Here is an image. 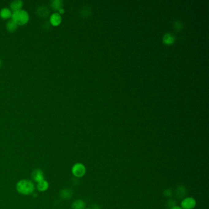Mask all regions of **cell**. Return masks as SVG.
<instances>
[{
    "mask_svg": "<svg viewBox=\"0 0 209 209\" xmlns=\"http://www.w3.org/2000/svg\"><path fill=\"white\" fill-rule=\"evenodd\" d=\"M90 209H101V207L97 205V204H93L92 206H91V208Z\"/></svg>",
    "mask_w": 209,
    "mask_h": 209,
    "instance_id": "ac0fdd59",
    "label": "cell"
},
{
    "mask_svg": "<svg viewBox=\"0 0 209 209\" xmlns=\"http://www.w3.org/2000/svg\"><path fill=\"white\" fill-rule=\"evenodd\" d=\"M52 6L53 7V8L59 10L61 6V1H59V0L53 1V3H52Z\"/></svg>",
    "mask_w": 209,
    "mask_h": 209,
    "instance_id": "2e32d148",
    "label": "cell"
},
{
    "mask_svg": "<svg viewBox=\"0 0 209 209\" xmlns=\"http://www.w3.org/2000/svg\"><path fill=\"white\" fill-rule=\"evenodd\" d=\"M17 24L13 21V20H10L9 21L7 24V28L9 31H13L17 29Z\"/></svg>",
    "mask_w": 209,
    "mask_h": 209,
    "instance_id": "4fadbf2b",
    "label": "cell"
},
{
    "mask_svg": "<svg viewBox=\"0 0 209 209\" xmlns=\"http://www.w3.org/2000/svg\"><path fill=\"white\" fill-rule=\"evenodd\" d=\"M31 178L34 181H35L37 183H39L41 181L44 180V173L39 169H35L31 173Z\"/></svg>",
    "mask_w": 209,
    "mask_h": 209,
    "instance_id": "5b68a950",
    "label": "cell"
},
{
    "mask_svg": "<svg viewBox=\"0 0 209 209\" xmlns=\"http://www.w3.org/2000/svg\"><path fill=\"white\" fill-rule=\"evenodd\" d=\"M196 205V200L192 197L185 198L181 202V208L183 209H192L195 207Z\"/></svg>",
    "mask_w": 209,
    "mask_h": 209,
    "instance_id": "277c9868",
    "label": "cell"
},
{
    "mask_svg": "<svg viewBox=\"0 0 209 209\" xmlns=\"http://www.w3.org/2000/svg\"><path fill=\"white\" fill-rule=\"evenodd\" d=\"M0 65H1V61H0Z\"/></svg>",
    "mask_w": 209,
    "mask_h": 209,
    "instance_id": "44dd1931",
    "label": "cell"
},
{
    "mask_svg": "<svg viewBox=\"0 0 209 209\" xmlns=\"http://www.w3.org/2000/svg\"><path fill=\"white\" fill-rule=\"evenodd\" d=\"M59 13H63L64 12V9H62V8H60V9H59Z\"/></svg>",
    "mask_w": 209,
    "mask_h": 209,
    "instance_id": "ffe728a7",
    "label": "cell"
},
{
    "mask_svg": "<svg viewBox=\"0 0 209 209\" xmlns=\"http://www.w3.org/2000/svg\"><path fill=\"white\" fill-rule=\"evenodd\" d=\"M164 41L165 43L167 44H172L173 40H174V39L173 37L172 36H171L170 34H166L164 37Z\"/></svg>",
    "mask_w": 209,
    "mask_h": 209,
    "instance_id": "5bb4252c",
    "label": "cell"
},
{
    "mask_svg": "<svg viewBox=\"0 0 209 209\" xmlns=\"http://www.w3.org/2000/svg\"><path fill=\"white\" fill-rule=\"evenodd\" d=\"M21 6H22V1L20 0L13 1L10 4V7L13 10V11L20 10Z\"/></svg>",
    "mask_w": 209,
    "mask_h": 209,
    "instance_id": "8fae6325",
    "label": "cell"
},
{
    "mask_svg": "<svg viewBox=\"0 0 209 209\" xmlns=\"http://www.w3.org/2000/svg\"><path fill=\"white\" fill-rule=\"evenodd\" d=\"M171 209H182L181 207H178V206H177V205H176V206H175V207H173V208H172Z\"/></svg>",
    "mask_w": 209,
    "mask_h": 209,
    "instance_id": "d6986e66",
    "label": "cell"
},
{
    "mask_svg": "<svg viewBox=\"0 0 209 209\" xmlns=\"http://www.w3.org/2000/svg\"><path fill=\"white\" fill-rule=\"evenodd\" d=\"M1 16L3 18H8L12 15L10 10L7 8H3L0 12Z\"/></svg>",
    "mask_w": 209,
    "mask_h": 209,
    "instance_id": "7c38bea8",
    "label": "cell"
},
{
    "mask_svg": "<svg viewBox=\"0 0 209 209\" xmlns=\"http://www.w3.org/2000/svg\"><path fill=\"white\" fill-rule=\"evenodd\" d=\"M17 191L23 195H28L34 191V183L28 180H21L19 181L16 186Z\"/></svg>",
    "mask_w": 209,
    "mask_h": 209,
    "instance_id": "6da1fadb",
    "label": "cell"
},
{
    "mask_svg": "<svg viewBox=\"0 0 209 209\" xmlns=\"http://www.w3.org/2000/svg\"><path fill=\"white\" fill-rule=\"evenodd\" d=\"M48 186H49L48 183L45 180H43V181H41L37 183V189L39 191H42V192L45 191L48 189Z\"/></svg>",
    "mask_w": 209,
    "mask_h": 209,
    "instance_id": "30bf717a",
    "label": "cell"
},
{
    "mask_svg": "<svg viewBox=\"0 0 209 209\" xmlns=\"http://www.w3.org/2000/svg\"><path fill=\"white\" fill-rule=\"evenodd\" d=\"M163 194H164V196L166 197H170L172 196V194H173V192H172V190L170 188H167V189H164V192H163Z\"/></svg>",
    "mask_w": 209,
    "mask_h": 209,
    "instance_id": "e0dca14e",
    "label": "cell"
},
{
    "mask_svg": "<svg viewBox=\"0 0 209 209\" xmlns=\"http://www.w3.org/2000/svg\"><path fill=\"white\" fill-rule=\"evenodd\" d=\"M187 194V189L184 186H178L175 191V195L178 199H183Z\"/></svg>",
    "mask_w": 209,
    "mask_h": 209,
    "instance_id": "8992f818",
    "label": "cell"
},
{
    "mask_svg": "<svg viewBox=\"0 0 209 209\" xmlns=\"http://www.w3.org/2000/svg\"><path fill=\"white\" fill-rule=\"evenodd\" d=\"M176 203L177 202L175 200H174L173 199H169V200H168V201L166 203V207L167 208L171 209L172 208H173V207L177 205Z\"/></svg>",
    "mask_w": 209,
    "mask_h": 209,
    "instance_id": "9a60e30c",
    "label": "cell"
},
{
    "mask_svg": "<svg viewBox=\"0 0 209 209\" xmlns=\"http://www.w3.org/2000/svg\"><path fill=\"white\" fill-rule=\"evenodd\" d=\"M61 21V15L58 13H55L50 17V21L53 25H58Z\"/></svg>",
    "mask_w": 209,
    "mask_h": 209,
    "instance_id": "9c48e42d",
    "label": "cell"
},
{
    "mask_svg": "<svg viewBox=\"0 0 209 209\" xmlns=\"http://www.w3.org/2000/svg\"><path fill=\"white\" fill-rule=\"evenodd\" d=\"M71 207L72 209H85V202L81 199L76 200L72 203Z\"/></svg>",
    "mask_w": 209,
    "mask_h": 209,
    "instance_id": "ba28073f",
    "label": "cell"
},
{
    "mask_svg": "<svg viewBox=\"0 0 209 209\" xmlns=\"http://www.w3.org/2000/svg\"><path fill=\"white\" fill-rule=\"evenodd\" d=\"M72 172L77 177H83L86 172L85 165L82 163H77L72 168Z\"/></svg>",
    "mask_w": 209,
    "mask_h": 209,
    "instance_id": "3957f363",
    "label": "cell"
},
{
    "mask_svg": "<svg viewBox=\"0 0 209 209\" xmlns=\"http://www.w3.org/2000/svg\"><path fill=\"white\" fill-rule=\"evenodd\" d=\"M12 20H13L17 25H23L26 23L29 19L28 13L23 10H14L12 15Z\"/></svg>",
    "mask_w": 209,
    "mask_h": 209,
    "instance_id": "7a4b0ae2",
    "label": "cell"
},
{
    "mask_svg": "<svg viewBox=\"0 0 209 209\" xmlns=\"http://www.w3.org/2000/svg\"><path fill=\"white\" fill-rule=\"evenodd\" d=\"M72 193L73 192L71 189L68 188H64L60 191L59 195L62 199L64 200H67L71 198V197L72 196Z\"/></svg>",
    "mask_w": 209,
    "mask_h": 209,
    "instance_id": "52a82bcc",
    "label": "cell"
}]
</instances>
